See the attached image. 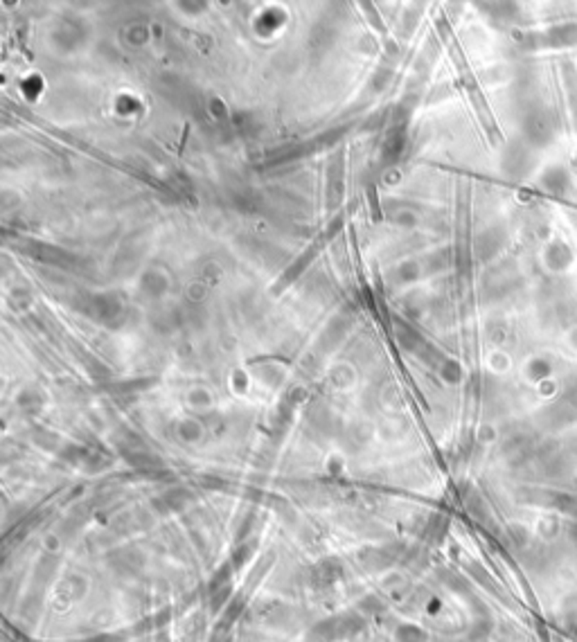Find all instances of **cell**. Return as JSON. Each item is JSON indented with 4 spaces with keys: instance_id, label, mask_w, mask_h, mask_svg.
Returning <instances> with one entry per match:
<instances>
[{
    "instance_id": "cell-1",
    "label": "cell",
    "mask_w": 577,
    "mask_h": 642,
    "mask_svg": "<svg viewBox=\"0 0 577 642\" xmlns=\"http://www.w3.org/2000/svg\"><path fill=\"white\" fill-rule=\"evenodd\" d=\"M535 39L544 47H573L577 45V23H559L539 32Z\"/></svg>"
},
{
    "instance_id": "cell-2",
    "label": "cell",
    "mask_w": 577,
    "mask_h": 642,
    "mask_svg": "<svg viewBox=\"0 0 577 642\" xmlns=\"http://www.w3.org/2000/svg\"><path fill=\"white\" fill-rule=\"evenodd\" d=\"M363 5H365V11H367V14H370V18H372V25H375V28H377L379 32H382V34H386V28H384V21L377 16V11L372 9V5H370V3H367V0H363Z\"/></svg>"
}]
</instances>
